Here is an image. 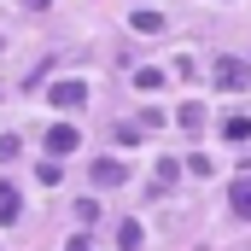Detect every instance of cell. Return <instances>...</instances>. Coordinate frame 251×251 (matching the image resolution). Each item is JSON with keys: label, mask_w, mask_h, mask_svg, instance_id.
<instances>
[{"label": "cell", "mask_w": 251, "mask_h": 251, "mask_svg": "<svg viewBox=\"0 0 251 251\" xmlns=\"http://www.w3.org/2000/svg\"><path fill=\"white\" fill-rule=\"evenodd\" d=\"M47 105H59V111L88 105V82H53V88H47Z\"/></svg>", "instance_id": "obj_1"}, {"label": "cell", "mask_w": 251, "mask_h": 251, "mask_svg": "<svg viewBox=\"0 0 251 251\" xmlns=\"http://www.w3.org/2000/svg\"><path fill=\"white\" fill-rule=\"evenodd\" d=\"M128 24H134L140 35H158V29H164V12H152V6H134V18H128Z\"/></svg>", "instance_id": "obj_6"}, {"label": "cell", "mask_w": 251, "mask_h": 251, "mask_svg": "<svg viewBox=\"0 0 251 251\" xmlns=\"http://www.w3.org/2000/svg\"><path fill=\"white\" fill-rule=\"evenodd\" d=\"M176 176H181V164L176 158H164L158 170H152V193H164V187H176Z\"/></svg>", "instance_id": "obj_7"}, {"label": "cell", "mask_w": 251, "mask_h": 251, "mask_svg": "<svg viewBox=\"0 0 251 251\" xmlns=\"http://www.w3.org/2000/svg\"><path fill=\"white\" fill-rule=\"evenodd\" d=\"M222 134H228V140H251V117H228Z\"/></svg>", "instance_id": "obj_10"}, {"label": "cell", "mask_w": 251, "mask_h": 251, "mask_svg": "<svg viewBox=\"0 0 251 251\" xmlns=\"http://www.w3.org/2000/svg\"><path fill=\"white\" fill-rule=\"evenodd\" d=\"M140 240H146L140 222H123V228H117V246H123V251H140Z\"/></svg>", "instance_id": "obj_9"}, {"label": "cell", "mask_w": 251, "mask_h": 251, "mask_svg": "<svg viewBox=\"0 0 251 251\" xmlns=\"http://www.w3.org/2000/svg\"><path fill=\"white\" fill-rule=\"evenodd\" d=\"M24 6H29V12H41V6H53V0H24Z\"/></svg>", "instance_id": "obj_15"}, {"label": "cell", "mask_w": 251, "mask_h": 251, "mask_svg": "<svg viewBox=\"0 0 251 251\" xmlns=\"http://www.w3.org/2000/svg\"><path fill=\"white\" fill-rule=\"evenodd\" d=\"M6 158H18V134H0V164Z\"/></svg>", "instance_id": "obj_13"}, {"label": "cell", "mask_w": 251, "mask_h": 251, "mask_svg": "<svg viewBox=\"0 0 251 251\" xmlns=\"http://www.w3.org/2000/svg\"><path fill=\"white\" fill-rule=\"evenodd\" d=\"M0 222H18V187L0 181Z\"/></svg>", "instance_id": "obj_8"}, {"label": "cell", "mask_w": 251, "mask_h": 251, "mask_svg": "<svg viewBox=\"0 0 251 251\" xmlns=\"http://www.w3.org/2000/svg\"><path fill=\"white\" fill-rule=\"evenodd\" d=\"M246 82H251L246 59H216V88H228V94H234V88H246Z\"/></svg>", "instance_id": "obj_2"}, {"label": "cell", "mask_w": 251, "mask_h": 251, "mask_svg": "<svg viewBox=\"0 0 251 251\" xmlns=\"http://www.w3.org/2000/svg\"><path fill=\"white\" fill-rule=\"evenodd\" d=\"M134 88H146V94H158V88H164V76H158V70H140V76H134Z\"/></svg>", "instance_id": "obj_12"}, {"label": "cell", "mask_w": 251, "mask_h": 251, "mask_svg": "<svg viewBox=\"0 0 251 251\" xmlns=\"http://www.w3.org/2000/svg\"><path fill=\"white\" fill-rule=\"evenodd\" d=\"M64 251H94V240H88V234H76V240H70Z\"/></svg>", "instance_id": "obj_14"}, {"label": "cell", "mask_w": 251, "mask_h": 251, "mask_svg": "<svg viewBox=\"0 0 251 251\" xmlns=\"http://www.w3.org/2000/svg\"><path fill=\"white\" fill-rule=\"evenodd\" d=\"M123 181H128V164H117V158L94 164V187H123Z\"/></svg>", "instance_id": "obj_4"}, {"label": "cell", "mask_w": 251, "mask_h": 251, "mask_svg": "<svg viewBox=\"0 0 251 251\" xmlns=\"http://www.w3.org/2000/svg\"><path fill=\"white\" fill-rule=\"evenodd\" d=\"M76 146H82V134H76L70 123H53V128H47V152H53V158H70Z\"/></svg>", "instance_id": "obj_3"}, {"label": "cell", "mask_w": 251, "mask_h": 251, "mask_svg": "<svg viewBox=\"0 0 251 251\" xmlns=\"http://www.w3.org/2000/svg\"><path fill=\"white\" fill-rule=\"evenodd\" d=\"M176 123H181V128H199V123H204V105H181Z\"/></svg>", "instance_id": "obj_11"}, {"label": "cell", "mask_w": 251, "mask_h": 251, "mask_svg": "<svg viewBox=\"0 0 251 251\" xmlns=\"http://www.w3.org/2000/svg\"><path fill=\"white\" fill-rule=\"evenodd\" d=\"M228 204H234L240 222H251V181H234V187H228Z\"/></svg>", "instance_id": "obj_5"}]
</instances>
